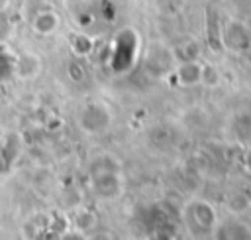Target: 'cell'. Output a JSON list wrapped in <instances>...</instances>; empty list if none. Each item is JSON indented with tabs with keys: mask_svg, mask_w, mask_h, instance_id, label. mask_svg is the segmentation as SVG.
Listing matches in <instances>:
<instances>
[{
	"mask_svg": "<svg viewBox=\"0 0 251 240\" xmlns=\"http://www.w3.org/2000/svg\"><path fill=\"white\" fill-rule=\"evenodd\" d=\"M220 83V71L214 65H202V85L216 87Z\"/></svg>",
	"mask_w": 251,
	"mask_h": 240,
	"instance_id": "obj_13",
	"label": "cell"
},
{
	"mask_svg": "<svg viewBox=\"0 0 251 240\" xmlns=\"http://www.w3.org/2000/svg\"><path fill=\"white\" fill-rule=\"evenodd\" d=\"M88 189L98 201H116L124 193L122 171H92L88 173Z\"/></svg>",
	"mask_w": 251,
	"mask_h": 240,
	"instance_id": "obj_3",
	"label": "cell"
},
{
	"mask_svg": "<svg viewBox=\"0 0 251 240\" xmlns=\"http://www.w3.org/2000/svg\"><path fill=\"white\" fill-rule=\"evenodd\" d=\"M8 8H10V0H0V14H6Z\"/></svg>",
	"mask_w": 251,
	"mask_h": 240,
	"instance_id": "obj_18",
	"label": "cell"
},
{
	"mask_svg": "<svg viewBox=\"0 0 251 240\" xmlns=\"http://www.w3.org/2000/svg\"><path fill=\"white\" fill-rule=\"evenodd\" d=\"M220 39H222V45L233 53H243L251 45V35L247 31L245 24L239 20L226 22V26L220 31Z\"/></svg>",
	"mask_w": 251,
	"mask_h": 240,
	"instance_id": "obj_4",
	"label": "cell"
},
{
	"mask_svg": "<svg viewBox=\"0 0 251 240\" xmlns=\"http://www.w3.org/2000/svg\"><path fill=\"white\" fill-rule=\"evenodd\" d=\"M145 240H176V238H175V234H171L169 230L161 228V230H153L151 234H147Z\"/></svg>",
	"mask_w": 251,
	"mask_h": 240,
	"instance_id": "obj_15",
	"label": "cell"
},
{
	"mask_svg": "<svg viewBox=\"0 0 251 240\" xmlns=\"http://www.w3.org/2000/svg\"><path fill=\"white\" fill-rule=\"evenodd\" d=\"M59 240H90V236L80 232V230H76V228H69L59 236Z\"/></svg>",
	"mask_w": 251,
	"mask_h": 240,
	"instance_id": "obj_14",
	"label": "cell"
},
{
	"mask_svg": "<svg viewBox=\"0 0 251 240\" xmlns=\"http://www.w3.org/2000/svg\"><path fill=\"white\" fill-rule=\"evenodd\" d=\"M212 238L214 240H251V226L243 218L231 214L229 218H224L218 222V226L212 232Z\"/></svg>",
	"mask_w": 251,
	"mask_h": 240,
	"instance_id": "obj_5",
	"label": "cell"
},
{
	"mask_svg": "<svg viewBox=\"0 0 251 240\" xmlns=\"http://www.w3.org/2000/svg\"><path fill=\"white\" fill-rule=\"evenodd\" d=\"M75 228L84 232V234H92L98 228V218L90 209H82L76 212L75 216Z\"/></svg>",
	"mask_w": 251,
	"mask_h": 240,
	"instance_id": "obj_12",
	"label": "cell"
},
{
	"mask_svg": "<svg viewBox=\"0 0 251 240\" xmlns=\"http://www.w3.org/2000/svg\"><path fill=\"white\" fill-rule=\"evenodd\" d=\"M92 171H122L120 159L114 153H108V151L96 153L88 161V173H92Z\"/></svg>",
	"mask_w": 251,
	"mask_h": 240,
	"instance_id": "obj_10",
	"label": "cell"
},
{
	"mask_svg": "<svg viewBox=\"0 0 251 240\" xmlns=\"http://www.w3.org/2000/svg\"><path fill=\"white\" fill-rule=\"evenodd\" d=\"M112 120H114V114H112L110 106L102 100L86 102L76 114L78 128L88 136H100V134L108 132L112 126Z\"/></svg>",
	"mask_w": 251,
	"mask_h": 240,
	"instance_id": "obj_2",
	"label": "cell"
},
{
	"mask_svg": "<svg viewBox=\"0 0 251 240\" xmlns=\"http://www.w3.org/2000/svg\"><path fill=\"white\" fill-rule=\"evenodd\" d=\"M173 75L180 87H194L202 83V63L198 59L194 61H180L175 69Z\"/></svg>",
	"mask_w": 251,
	"mask_h": 240,
	"instance_id": "obj_6",
	"label": "cell"
},
{
	"mask_svg": "<svg viewBox=\"0 0 251 240\" xmlns=\"http://www.w3.org/2000/svg\"><path fill=\"white\" fill-rule=\"evenodd\" d=\"M226 207L229 209L231 214L239 216V214H243L245 210H249V207H251V197H249L245 191L229 193L227 199H226Z\"/></svg>",
	"mask_w": 251,
	"mask_h": 240,
	"instance_id": "obj_11",
	"label": "cell"
},
{
	"mask_svg": "<svg viewBox=\"0 0 251 240\" xmlns=\"http://www.w3.org/2000/svg\"><path fill=\"white\" fill-rule=\"evenodd\" d=\"M31 28L39 35H51V33H55L57 28H59V16H57V12H53V10H39L33 16V20H31Z\"/></svg>",
	"mask_w": 251,
	"mask_h": 240,
	"instance_id": "obj_8",
	"label": "cell"
},
{
	"mask_svg": "<svg viewBox=\"0 0 251 240\" xmlns=\"http://www.w3.org/2000/svg\"><path fill=\"white\" fill-rule=\"evenodd\" d=\"M245 28H247V31H249V35H251V18L245 22Z\"/></svg>",
	"mask_w": 251,
	"mask_h": 240,
	"instance_id": "obj_19",
	"label": "cell"
},
{
	"mask_svg": "<svg viewBox=\"0 0 251 240\" xmlns=\"http://www.w3.org/2000/svg\"><path fill=\"white\" fill-rule=\"evenodd\" d=\"M231 134L239 144H251V112H237L231 118Z\"/></svg>",
	"mask_w": 251,
	"mask_h": 240,
	"instance_id": "obj_9",
	"label": "cell"
},
{
	"mask_svg": "<svg viewBox=\"0 0 251 240\" xmlns=\"http://www.w3.org/2000/svg\"><path fill=\"white\" fill-rule=\"evenodd\" d=\"M14 71L20 79L31 81L41 73V57L31 51H24L14 59Z\"/></svg>",
	"mask_w": 251,
	"mask_h": 240,
	"instance_id": "obj_7",
	"label": "cell"
},
{
	"mask_svg": "<svg viewBox=\"0 0 251 240\" xmlns=\"http://www.w3.org/2000/svg\"><path fill=\"white\" fill-rule=\"evenodd\" d=\"M241 167H243V171L247 175H251V144L247 146V150H245V153L241 157Z\"/></svg>",
	"mask_w": 251,
	"mask_h": 240,
	"instance_id": "obj_16",
	"label": "cell"
},
{
	"mask_svg": "<svg viewBox=\"0 0 251 240\" xmlns=\"http://www.w3.org/2000/svg\"><path fill=\"white\" fill-rule=\"evenodd\" d=\"M10 33V22L6 20L4 14H0V41Z\"/></svg>",
	"mask_w": 251,
	"mask_h": 240,
	"instance_id": "obj_17",
	"label": "cell"
},
{
	"mask_svg": "<svg viewBox=\"0 0 251 240\" xmlns=\"http://www.w3.org/2000/svg\"><path fill=\"white\" fill-rule=\"evenodd\" d=\"M182 218L186 228L194 236H208L220 222L218 209L206 199H190L182 209Z\"/></svg>",
	"mask_w": 251,
	"mask_h": 240,
	"instance_id": "obj_1",
	"label": "cell"
}]
</instances>
